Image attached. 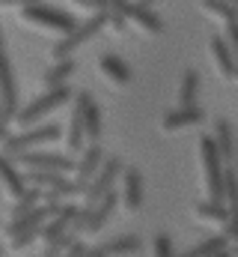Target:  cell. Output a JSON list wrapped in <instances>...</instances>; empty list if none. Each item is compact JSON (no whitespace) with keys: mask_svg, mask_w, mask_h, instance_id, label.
I'll return each instance as SVG.
<instances>
[{"mask_svg":"<svg viewBox=\"0 0 238 257\" xmlns=\"http://www.w3.org/2000/svg\"><path fill=\"white\" fill-rule=\"evenodd\" d=\"M68 102H74V93H72V87H68V84L51 87V90H45L39 99H33L27 108H21V111L15 114V123H18L21 128L36 126L42 117H48V114L60 111V108H62V105H68Z\"/></svg>","mask_w":238,"mask_h":257,"instance_id":"obj_1","label":"cell"},{"mask_svg":"<svg viewBox=\"0 0 238 257\" xmlns=\"http://www.w3.org/2000/svg\"><path fill=\"white\" fill-rule=\"evenodd\" d=\"M62 138V126L57 123H36V126H27L21 128L18 135H9L6 141H0L3 144V150L0 153H6L9 159H15V156H21V153H27V150H39V147H45V144H54Z\"/></svg>","mask_w":238,"mask_h":257,"instance_id":"obj_2","label":"cell"},{"mask_svg":"<svg viewBox=\"0 0 238 257\" xmlns=\"http://www.w3.org/2000/svg\"><path fill=\"white\" fill-rule=\"evenodd\" d=\"M21 21L24 24H36V27H48V30H57V33H72L80 21L72 15V12H66V9H60V6H51V3H30V6H21Z\"/></svg>","mask_w":238,"mask_h":257,"instance_id":"obj_3","label":"cell"},{"mask_svg":"<svg viewBox=\"0 0 238 257\" xmlns=\"http://www.w3.org/2000/svg\"><path fill=\"white\" fill-rule=\"evenodd\" d=\"M104 27H108V9H104V12H92L84 24H78L72 33H66V36L60 39L57 45H54V51H51V57H54V60H66V57H72L80 45H86L90 39H96Z\"/></svg>","mask_w":238,"mask_h":257,"instance_id":"obj_4","label":"cell"},{"mask_svg":"<svg viewBox=\"0 0 238 257\" xmlns=\"http://www.w3.org/2000/svg\"><path fill=\"white\" fill-rule=\"evenodd\" d=\"M200 159H202V174H206V186H208V200L224 203V159H220L212 135L200 141Z\"/></svg>","mask_w":238,"mask_h":257,"instance_id":"obj_5","label":"cell"},{"mask_svg":"<svg viewBox=\"0 0 238 257\" xmlns=\"http://www.w3.org/2000/svg\"><path fill=\"white\" fill-rule=\"evenodd\" d=\"M108 9L122 12L128 21H134V27H140V30L149 33V36L164 33V21H161V15H158L149 3H140V0H108Z\"/></svg>","mask_w":238,"mask_h":257,"instance_id":"obj_6","label":"cell"},{"mask_svg":"<svg viewBox=\"0 0 238 257\" xmlns=\"http://www.w3.org/2000/svg\"><path fill=\"white\" fill-rule=\"evenodd\" d=\"M12 162L21 165L24 171H57V174H72L78 165V159L62 156V153H48V150H27L15 156Z\"/></svg>","mask_w":238,"mask_h":257,"instance_id":"obj_7","label":"cell"},{"mask_svg":"<svg viewBox=\"0 0 238 257\" xmlns=\"http://www.w3.org/2000/svg\"><path fill=\"white\" fill-rule=\"evenodd\" d=\"M122 171H125V162H122L119 156L104 159V165L98 168V174L92 177V183H90V186H86V192H84V197H86V203H84V206H96L104 194L114 189V183L122 180Z\"/></svg>","mask_w":238,"mask_h":257,"instance_id":"obj_8","label":"cell"},{"mask_svg":"<svg viewBox=\"0 0 238 257\" xmlns=\"http://www.w3.org/2000/svg\"><path fill=\"white\" fill-rule=\"evenodd\" d=\"M0 105H3L6 120L12 123L15 114H18V81H15V69H12L9 54H6L3 30H0Z\"/></svg>","mask_w":238,"mask_h":257,"instance_id":"obj_9","label":"cell"},{"mask_svg":"<svg viewBox=\"0 0 238 257\" xmlns=\"http://www.w3.org/2000/svg\"><path fill=\"white\" fill-rule=\"evenodd\" d=\"M74 108L80 111L86 141H90V144H98V141H102V111H98L96 99H92L86 90H80V93H74Z\"/></svg>","mask_w":238,"mask_h":257,"instance_id":"obj_10","label":"cell"},{"mask_svg":"<svg viewBox=\"0 0 238 257\" xmlns=\"http://www.w3.org/2000/svg\"><path fill=\"white\" fill-rule=\"evenodd\" d=\"M104 150H102V144H90V147H84L80 150V159H78V165H74V183L78 186H84V192H86V186L92 183V177L98 174V168L104 165Z\"/></svg>","mask_w":238,"mask_h":257,"instance_id":"obj_11","label":"cell"},{"mask_svg":"<svg viewBox=\"0 0 238 257\" xmlns=\"http://www.w3.org/2000/svg\"><path fill=\"white\" fill-rule=\"evenodd\" d=\"M116 206H119V194L114 189L104 194L96 206H86V227H84V233H98L108 224V218L116 212Z\"/></svg>","mask_w":238,"mask_h":257,"instance_id":"obj_12","label":"cell"},{"mask_svg":"<svg viewBox=\"0 0 238 257\" xmlns=\"http://www.w3.org/2000/svg\"><path fill=\"white\" fill-rule=\"evenodd\" d=\"M143 248V239L140 236H116V239H110V242H102V245H96V248H86V254L84 257H119V254H134V251H140Z\"/></svg>","mask_w":238,"mask_h":257,"instance_id":"obj_13","label":"cell"},{"mask_svg":"<svg viewBox=\"0 0 238 257\" xmlns=\"http://www.w3.org/2000/svg\"><path fill=\"white\" fill-rule=\"evenodd\" d=\"M0 189H6L15 200L27 192V180H24V174L18 171V165H15L6 153H0Z\"/></svg>","mask_w":238,"mask_h":257,"instance_id":"obj_14","label":"cell"},{"mask_svg":"<svg viewBox=\"0 0 238 257\" xmlns=\"http://www.w3.org/2000/svg\"><path fill=\"white\" fill-rule=\"evenodd\" d=\"M122 200L131 212H137L143 206V174L137 168H128L122 171Z\"/></svg>","mask_w":238,"mask_h":257,"instance_id":"obj_15","label":"cell"},{"mask_svg":"<svg viewBox=\"0 0 238 257\" xmlns=\"http://www.w3.org/2000/svg\"><path fill=\"white\" fill-rule=\"evenodd\" d=\"M208 48H212V57H214V63L220 69V75L224 78H236L238 60H236V54H232V48H230V42H226V36L214 33L212 42H208Z\"/></svg>","mask_w":238,"mask_h":257,"instance_id":"obj_16","label":"cell"},{"mask_svg":"<svg viewBox=\"0 0 238 257\" xmlns=\"http://www.w3.org/2000/svg\"><path fill=\"white\" fill-rule=\"evenodd\" d=\"M206 120V111L200 105H190V108H178V111H167L164 120H161V128L164 132H178V128L196 126Z\"/></svg>","mask_w":238,"mask_h":257,"instance_id":"obj_17","label":"cell"},{"mask_svg":"<svg viewBox=\"0 0 238 257\" xmlns=\"http://www.w3.org/2000/svg\"><path fill=\"white\" fill-rule=\"evenodd\" d=\"M212 138H214V147H218L220 159L232 165V156H236V126H232L226 117H218V120H214V135H212Z\"/></svg>","mask_w":238,"mask_h":257,"instance_id":"obj_18","label":"cell"},{"mask_svg":"<svg viewBox=\"0 0 238 257\" xmlns=\"http://www.w3.org/2000/svg\"><path fill=\"white\" fill-rule=\"evenodd\" d=\"M98 69H102V75L108 78V81H114L119 87H125V84H131V66L125 63L119 54H102L98 57Z\"/></svg>","mask_w":238,"mask_h":257,"instance_id":"obj_19","label":"cell"},{"mask_svg":"<svg viewBox=\"0 0 238 257\" xmlns=\"http://www.w3.org/2000/svg\"><path fill=\"white\" fill-rule=\"evenodd\" d=\"M200 72L196 69H184V75H182V81H178V108H190V105H196V99H200Z\"/></svg>","mask_w":238,"mask_h":257,"instance_id":"obj_20","label":"cell"},{"mask_svg":"<svg viewBox=\"0 0 238 257\" xmlns=\"http://www.w3.org/2000/svg\"><path fill=\"white\" fill-rule=\"evenodd\" d=\"M74 69H78V66H74V60H72V57L57 60V63H54L48 72H45V75H42V84H45L48 90H51V87H60V84H68V78L74 75Z\"/></svg>","mask_w":238,"mask_h":257,"instance_id":"obj_21","label":"cell"},{"mask_svg":"<svg viewBox=\"0 0 238 257\" xmlns=\"http://www.w3.org/2000/svg\"><path fill=\"white\" fill-rule=\"evenodd\" d=\"M66 147H68V153H80V150L86 147L84 120H80V111H78V108L72 111V123H68V132H66Z\"/></svg>","mask_w":238,"mask_h":257,"instance_id":"obj_22","label":"cell"},{"mask_svg":"<svg viewBox=\"0 0 238 257\" xmlns=\"http://www.w3.org/2000/svg\"><path fill=\"white\" fill-rule=\"evenodd\" d=\"M224 203L230 212H238V171L236 165L224 168Z\"/></svg>","mask_w":238,"mask_h":257,"instance_id":"obj_23","label":"cell"},{"mask_svg":"<svg viewBox=\"0 0 238 257\" xmlns=\"http://www.w3.org/2000/svg\"><path fill=\"white\" fill-rule=\"evenodd\" d=\"M196 218H202V221H218V224H226V221H230V209H226L224 203L202 200V203H196Z\"/></svg>","mask_w":238,"mask_h":257,"instance_id":"obj_24","label":"cell"},{"mask_svg":"<svg viewBox=\"0 0 238 257\" xmlns=\"http://www.w3.org/2000/svg\"><path fill=\"white\" fill-rule=\"evenodd\" d=\"M42 203V189H36V186H27V192L21 194L18 200H15V206H12V218H21V215H27L30 209H36Z\"/></svg>","mask_w":238,"mask_h":257,"instance_id":"obj_25","label":"cell"},{"mask_svg":"<svg viewBox=\"0 0 238 257\" xmlns=\"http://www.w3.org/2000/svg\"><path fill=\"white\" fill-rule=\"evenodd\" d=\"M200 6L208 12V15H214V18H220L224 24L226 21H232V18H238L236 9H232V3L230 0H200Z\"/></svg>","mask_w":238,"mask_h":257,"instance_id":"obj_26","label":"cell"},{"mask_svg":"<svg viewBox=\"0 0 238 257\" xmlns=\"http://www.w3.org/2000/svg\"><path fill=\"white\" fill-rule=\"evenodd\" d=\"M224 248H230V236H226V233H218V236L202 239L194 251H196L200 257H208V254H214V251H224Z\"/></svg>","mask_w":238,"mask_h":257,"instance_id":"obj_27","label":"cell"},{"mask_svg":"<svg viewBox=\"0 0 238 257\" xmlns=\"http://www.w3.org/2000/svg\"><path fill=\"white\" fill-rule=\"evenodd\" d=\"M74 242H78V233H72V230H68V233H62V236H57L54 242H48V245H45V254L60 257L62 251H68Z\"/></svg>","mask_w":238,"mask_h":257,"instance_id":"obj_28","label":"cell"},{"mask_svg":"<svg viewBox=\"0 0 238 257\" xmlns=\"http://www.w3.org/2000/svg\"><path fill=\"white\" fill-rule=\"evenodd\" d=\"M152 251H155L152 257H176V251H173V239H170L167 233H158V236H155Z\"/></svg>","mask_w":238,"mask_h":257,"instance_id":"obj_29","label":"cell"},{"mask_svg":"<svg viewBox=\"0 0 238 257\" xmlns=\"http://www.w3.org/2000/svg\"><path fill=\"white\" fill-rule=\"evenodd\" d=\"M108 27H110L114 33H125V30H128V18H125L122 12H116V9H108Z\"/></svg>","mask_w":238,"mask_h":257,"instance_id":"obj_30","label":"cell"},{"mask_svg":"<svg viewBox=\"0 0 238 257\" xmlns=\"http://www.w3.org/2000/svg\"><path fill=\"white\" fill-rule=\"evenodd\" d=\"M226 42H230V48H232V54H236L238 60V18H232V21H226Z\"/></svg>","mask_w":238,"mask_h":257,"instance_id":"obj_31","label":"cell"},{"mask_svg":"<svg viewBox=\"0 0 238 257\" xmlns=\"http://www.w3.org/2000/svg\"><path fill=\"white\" fill-rule=\"evenodd\" d=\"M224 233H226V236L238 245V212H230V221L224 224Z\"/></svg>","mask_w":238,"mask_h":257,"instance_id":"obj_32","label":"cell"},{"mask_svg":"<svg viewBox=\"0 0 238 257\" xmlns=\"http://www.w3.org/2000/svg\"><path fill=\"white\" fill-rule=\"evenodd\" d=\"M74 3L92 9V12H104V9H108V0H74Z\"/></svg>","mask_w":238,"mask_h":257,"instance_id":"obj_33","label":"cell"},{"mask_svg":"<svg viewBox=\"0 0 238 257\" xmlns=\"http://www.w3.org/2000/svg\"><path fill=\"white\" fill-rule=\"evenodd\" d=\"M84 254H86V245H84L80 239H78V242H74L68 251H62V257H84Z\"/></svg>","mask_w":238,"mask_h":257,"instance_id":"obj_34","label":"cell"},{"mask_svg":"<svg viewBox=\"0 0 238 257\" xmlns=\"http://www.w3.org/2000/svg\"><path fill=\"white\" fill-rule=\"evenodd\" d=\"M12 132H9V120H6V114H3V105H0V141H6Z\"/></svg>","mask_w":238,"mask_h":257,"instance_id":"obj_35","label":"cell"},{"mask_svg":"<svg viewBox=\"0 0 238 257\" xmlns=\"http://www.w3.org/2000/svg\"><path fill=\"white\" fill-rule=\"evenodd\" d=\"M30 3H42V0H0V6H30Z\"/></svg>","mask_w":238,"mask_h":257,"instance_id":"obj_36","label":"cell"},{"mask_svg":"<svg viewBox=\"0 0 238 257\" xmlns=\"http://www.w3.org/2000/svg\"><path fill=\"white\" fill-rule=\"evenodd\" d=\"M208 257H232V251H230V248H224V251H214V254H208Z\"/></svg>","mask_w":238,"mask_h":257,"instance_id":"obj_37","label":"cell"},{"mask_svg":"<svg viewBox=\"0 0 238 257\" xmlns=\"http://www.w3.org/2000/svg\"><path fill=\"white\" fill-rule=\"evenodd\" d=\"M232 165H236V171H238V128H236V156H232Z\"/></svg>","mask_w":238,"mask_h":257,"instance_id":"obj_38","label":"cell"},{"mask_svg":"<svg viewBox=\"0 0 238 257\" xmlns=\"http://www.w3.org/2000/svg\"><path fill=\"white\" fill-rule=\"evenodd\" d=\"M182 257H200V254H196V251L190 248V251H184V254H182Z\"/></svg>","mask_w":238,"mask_h":257,"instance_id":"obj_39","label":"cell"},{"mask_svg":"<svg viewBox=\"0 0 238 257\" xmlns=\"http://www.w3.org/2000/svg\"><path fill=\"white\" fill-rule=\"evenodd\" d=\"M230 3H232V9H236V15H238V0H230Z\"/></svg>","mask_w":238,"mask_h":257,"instance_id":"obj_40","label":"cell"},{"mask_svg":"<svg viewBox=\"0 0 238 257\" xmlns=\"http://www.w3.org/2000/svg\"><path fill=\"white\" fill-rule=\"evenodd\" d=\"M230 251H232V257H238V245H236V248H230Z\"/></svg>","mask_w":238,"mask_h":257,"instance_id":"obj_41","label":"cell"},{"mask_svg":"<svg viewBox=\"0 0 238 257\" xmlns=\"http://www.w3.org/2000/svg\"><path fill=\"white\" fill-rule=\"evenodd\" d=\"M140 3H149V6H152V3H158V0H140Z\"/></svg>","mask_w":238,"mask_h":257,"instance_id":"obj_42","label":"cell"},{"mask_svg":"<svg viewBox=\"0 0 238 257\" xmlns=\"http://www.w3.org/2000/svg\"><path fill=\"white\" fill-rule=\"evenodd\" d=\"M0 257H3V248H0Z\"/></svg>","mask_w":238,"mask_h":257,"instance_id":"obj_43","label":"cell"},{"mask_svg":"<svg viewBox=\"0 0 238 257\" xmlns=\"http://www.w3.org/2000/svg\"><path fill=\"white\" fill-rule=\"evenodd\" d=\"M236 78H238V69H236Z\"/></svg>","mask_w":238,"mask_h":257,"instance_id":"obj_44","label":"cell"},{"mask_svg":"<svg viewBox=\"0 0 238 257\" xmlns=\"http://www.w3.org/2000/svg\"><path fill=\"white\" fill-rule=\"evenodd\" d=\"M45 257H51V254H45Z\"/></svg>","mask_w":238,"mask_h":257,"instance_id":"obj_45","label":"cell"}]
</instances>
